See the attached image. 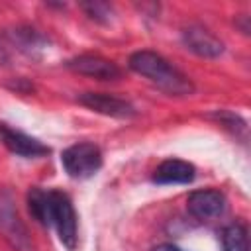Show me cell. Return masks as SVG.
Returning a JSON list of instances; mask_svg holds the SVG:
<instances>
[{
  "label": "cell",
  "mask_w": 251,
  "mask_h": 251,
  "mask_svg": "<svg viewBox=\"0 0 251 251\" xmlns=\"http://www.w3.org/2000/svg\"><path fill=\"white\" fill-rule=\"evenodd\" d=\"M27 208L29 214L45 227H55L59 241L69 249L75 251L78 243V226H76V212L73 208L71 198L61 190H45V188H31L27 192Z\"/></svg>",
  "instance_id": "obj_1"
},
{
  "label": "cell",
  "mask_w": 251,
  "mask_h": 251,
  "mask_svg": "<svg viewBox=\"0 0 251 251\" xmlns=\"http://www.w3.org/2000/svg\"><path fill=\"white\" fill-rule=\"evenodd\" d=\"M129 69L145 76L157 88L171 96H190L194 92V84L190 82V78L155 51L133 53L129 57Z\"/></svg>",
  "instance_id": "obj_2"
},
{
  "label": "cell",
  "mask_w": 251,
  "mask_h": 251,
  "mask_svg": "<svg viewBox=\"0 0 251 251\" xmlns=\"http://www.w3.org/2000/svg\"><path fill=\"white\" fill-rule=\"evenodd\" d=\"M61 165L71 178H76V180L90 178L102 167V151L98 145L90 141L75 143L63 151Z\"/></svg>",
  "instance_id": "obj_3"
},
{
  "label": "cell",
  "mask_w": 251,
  "mask_h": 251,
  "mask_svg": "<svg viewBox=\"0 0 251 251\" xmlns=\"http://www.w3.org/2000/svg\"><path fill=\"white\" fill-rule=\"evenodd\" d=\"M0 235L18 251H31V239L22 224L10 190L0 188Z\"/></svg>",
  "instance_id": "obj_4"
},
{
  "label": "cell",
  "mask_w": 251,
  "mask_h": 251,
  "mask_svg": "<svg viewBox=\"0 0 251 251\" xmlns=\"http://www.w3.org/2000/svg\"><path fill=\"white\" fill-rule=\"evenodd\" d=\"M188 214L200 222H210L224 214L226 210V196L216 188H202L194 190L186 198Z\"/></svg>",
  "instance_id": "obj_5"
},
{
  "label": "cell",
  "mask_w": 251,
  "mask_h": 251,
  "mask_svg": "<svg viewBox=\"0 0 251 251\" xmlns=\"http://www.w3.org/2000/svg\"><path fill=\"white\" fill-rule=\"evenodd\" d=\"M78 102L98 114L120 118V120H127L137 114L135 108L127 100L118 98L114 94H106V92H84L78 96Z\"/></svg>",
  "instance_id": "obj_6"
},
{
  "label": "cell",
  "mask_w": 251,
  "mask_h": 251,
  "mask_svg": "<svg viewBox=\"0 0 251 251\" xmlns=\"http://www.w3.org/2000/svg\"><path fill=\"white\" fill-rule=\"evenodd\" d=\"M0 141L6 145L8 151H12L18 157H25V159L41 157V155L49 153V147L43 145L39 139L4 124V122H0Z\"/></svg>",
  "instance_id": "obj_7"
},
{
  "label": "cell",
  "mask_w": 251,
  "mask_h": 251,
  "mask_svg": "<svg viewBox=\"0 0 251 251\" xmlns=\"http://www.w3.org/2000/svg\"><path fill=\"white\" fill-rule=\"evenodd\" d=\"M65 65L73 73L92 76V78H98V80H116V78L122 76L120 67L112 61L100 57V55H78V57L67 61Z\"/></svg>",
  "instance_id": "obj_8"
},
{
  "label": "cell",
  "mask_w": 251,
  "mask_h": 251,
  "mask_svg": "<svg viewBox=\"0 0 251 251\" xmlns=\"http://www.w3.org/2000/svg\"><path fill=\"white\" fill-rule=\"evenodd\" d=\"M182 43L186 45L188 51L196 53L198 57H206V59H216V57H220L224 53V43L202 25L184 27Z\"/></svg>",
  "instance_id": "obj_9"
},
{
  "label": "cell",
  "mask_w": 251,
  "mask_h": 251,
  "mask_svg": "<svg viewBox=\"0 0 251 251\" xmlns=\"http://www.w3.org/2000/svg\"><path fill=\"white\" fill-rule=\"evenodd\" d=\"M196 176V169L192 163L182 161V159H167L163 161L155 173H153V182L157 184H188Z\"/></svg>",
  "instance_id": "obj_10"
},
{
  "label": "cell",
  "mask_w": 251,
  "mask_h": 251,
  "mask_svg": "<svg viewBox=\"0 0 251 251\" xmlns=\"http://www.w3.org/2000/svg\"><path fill=\"white\" fill-rule=\"evenodd\" d=\"M222 247L224 251H249L247 227L241 224H231L222 231Z\"/></svg>",
  "instance_id": "obj_11"
},
{
  "label": "cell",
  "mask_w": 251,
  "mask_h": 251,
  "mask_svg": "<svg viewBox=\"0 0 251 251\" xmlns=\"http://www.w3.org/2000/svg\"><path fill=\"white\" fill-rule=\"evenodd\" d=\"M214 118L227 129H231L235 133V137H241V139H247V124L237 116V114H231V112H216Z\"/></svg>",
  "instance_id": "obj_12"
},
{
  "label": "cell",
  "mask_w": 251,
  "mask_h": 251,
  "mask_svg": "<svg viewBox=\"0 0 251 251\" xmlns=\"http://www.w3.org/2000/svg\"><path fill=\"white\" fill-rule=\"evenodd\" d=\"M80 8L88 14V18L96 22H110L112 8L106 2H86V4H80Z\"/></svg>",
  "instance_id": "obj_13"
},
{
  "label": "cell",
  "mask_w": 251,
  "mask_h": 251,
  "mask_svg": "<svg viewBox=\"0 0 251 251\" xmlns=\"http://www.w3.org/2000/svg\"><path fill=\"white\" fill-rule=\"evenodd\" d=\"M151 251H182V249L176 247V245H173V243H159V245H155Z\"/></svg>",
  "instance_id": "obj_14"
}]
</instances>
